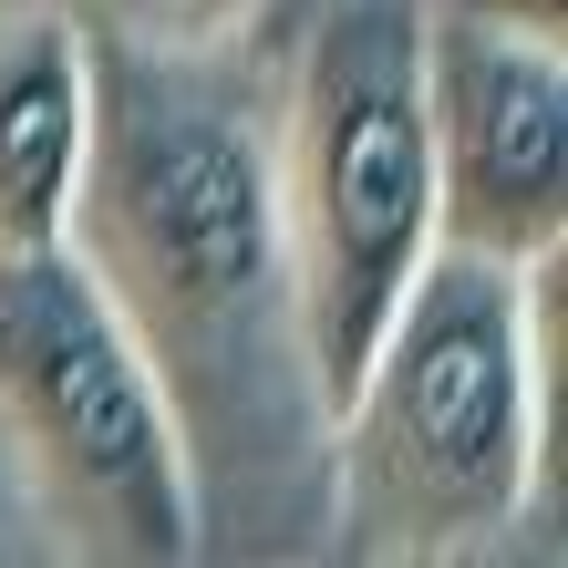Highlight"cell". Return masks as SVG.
Segmentation results:
<instances>
[{
    "label": "cell",
    "instance_id": "cell-6",
    "mask_svg": "<svg viewBox=\"0 0 568 568\" xmlns=\"http://www.w3.org/2000/svg\"><path fill=\"white\" fill-rule=\"evenodd\" d=\"M93 31L62 0L0 11V248H42L73 227L83 135H93Z\"/></svg>",
    "mask_w": 568,
    "mask_h": 568
},
{
    "label": "cell",
    "instance_id": "cell-1",
    "mask_svg": "<svg viewBox=\"0 0 568 568\" xmlns=\"http://www.w3.org/2000/svg\"><path fill=\"white\" fill-rule=\"evenodd\" d=\"M83 52H93V135L62 239L114 290L124 331L176 393V424L207 434L248 404L311 414L258 83L227 62V42H165L145 21Z\"/></svg>",
    "mask_w": 568,
    "mask_h": 568
},
{
    "label": "cell",
    "instance_id": "cell-8",
    "mask_svg": "<svg viewBox=\"0 0 568 568\" xmlns=\"http://www.w3.org/2000/svg\"><path fill=\"white\" fill-rule=\"evenodd\" d=\"M465 21H496V31H527V42H568V0H445Z\"/></svg>",
    "mask_w": 568,
    "mask_h": 568
},
{
    "label": "cell",
    "instance_id": "cell-3",
    "mask_svg": "<svg viewBox=\"0 0 568 568\" xmlns=\"http://www.w3.org/2000/svg\"><path fill=\"white\" fill-rule=\"evenodd\" d=\"M290 342L311 414L352 404L404 280L434 258V114H424V0H331L300 31L270 114Z\"/></svg>",
    "mask_w": 568,
    "mask_h": 568
},
{
    "label": "cell",
    "instance_id": "cell-7",
    "mask_svg": "<svg viewBox=\"0 0 568 568\" xmlns=\"http://www.w3.org/2000/svg\"><path fill=\"white\" fill-rule=\"evenodd\" d=\"M258 0H135V21L165 31V42H239Z\"/></svg>",
    "mask_w": 568,
    "mask_h": 568
},
{
    "label": "cell",
    "instance_id": "cell-2",
    "mask_svg": "<svg viewBox=\"0 0 568 568\" xmlns=\"http://www.w3.org/2000/svg\"><path fill=\"white\" fill-rule=\"evenodd\" d=\"M321 434L352 558L434 568L496 548L548 455V270L434 239Z\"/></svg>",
    "mask_w": 568,
    "mask_h": 568
},
{
    "label": "cell",
    "instance_id": "cell-5",
    "mask_svg": "<svg viewBox=\"0 0 568 568\" xmlns=\"http://www.w3.org/2000/svg\"><path fill=\"white\" fill-rule=\"evenodd\" d=\"M424 114H434V239L517 270L568 248V42L465 21L424 0Z\"/></svg>",
    "mask_w": 568,
    "mask_h": 568
},
{
    "label": "cell",
    "instance_id": "cell-4",
    "mask_svg": "<svg viewBox=\"0 0 568 568\" xmlns=\"http://www.w3.org/2000/svg\"><path fill=\"white\" fill-rule=\"evenodd\" d=\"M0 434L73 558L186 568L207 548L196 434L73 239L0 248Z\"/></svg>",
    "mask_w": 568,
    "mask_h": 568
}]
</instances>
